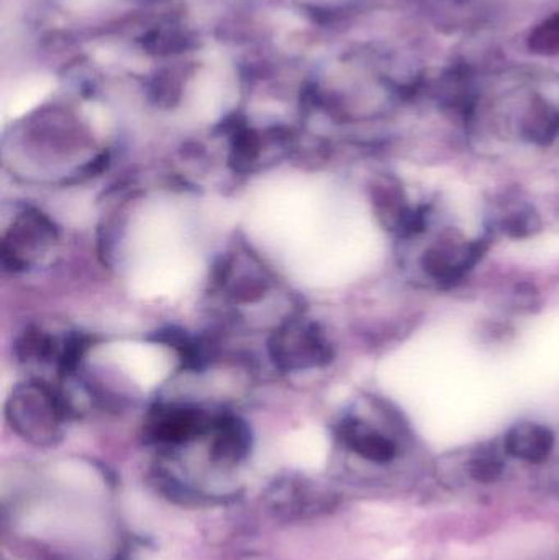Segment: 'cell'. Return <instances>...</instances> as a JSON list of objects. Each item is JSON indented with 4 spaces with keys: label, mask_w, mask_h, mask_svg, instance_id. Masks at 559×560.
Masks as SVG:
<instances>
[{
    "label": "cell",
    "mask_w": 559,
    "mask_h": 560,
    "mask_svg": "<svg viewBox=\"0 0 559 560\" xmlns=\"http://www.w3.org/2000/svg\"><path fill=\"white\" fill-rule=\"evenodd\" d=\"M10 420L20 433L36 443H51L59 431L58 404L48 392L39 387H25L16 392L10 404Z\"/></svg>",
    "instance_id": "obj_1"
},
{
    "label": "cell",
    "mask_w": 559,
    "mask_h": 560,
    "mask_svg": "<svg viewBox=\"0 0 559 560\" xmlns=\"http://www.w3.org/2000/svg\"><path fill=\"white\" fill-rule=\"evenodd\" d=\"M276 359L288 368H307L327 361L330 351L317 328L312 325H288L276 339Z\"/></svg>",
    "instance_id": "obj_2"
},
{
    "label": "cell",
    "mask_w": 559,
    "mask_h": 560,
    "mask_svg": "<svg viewBox=\"0 0 559 560\" xmlns=\"http://www.w3.org/2000/svg\"><path fill=\"white\" fill-rule=\"evenodd\" d=\"M340 433L353 453L371 463L386 464L397 456L396 441L363 421L350 418L341 424Z\"/></svg>",
    "instance_id": "obj_3"
},
{
    "label": "cell",
    "mask_w": 559,
    "mask_h": 560,
    "mask_svg": "<svg viewBox=\"0 0 559 560\" xmlns=\"http://www.w3.org/2000/svg\"><path fill=\"white\" fill-rule=\"evenodd\" d=\"M555 446L551 430L544 424L521 423L509 431L505 438V451L511 456L528 463H541L550 456Z\"/></svg>",
    "instance_id": "obj_4"
},
{
    "label": "cell",
    "mask_w": 559,
    "mask_h": 560,
    "mask_svg": "<svg viewBox=\"0 0 559 560\" xmlns=\"http://www.w3.org/2000/svg\"><path fill=\"white\" fill-rule=\"evenodd\" d=\"M473 474L482 482L494 480L502 472V463L496 454H485L473 460Z\"/></svg>",
    "instance_id": "obj_5"
}]
</instances>
